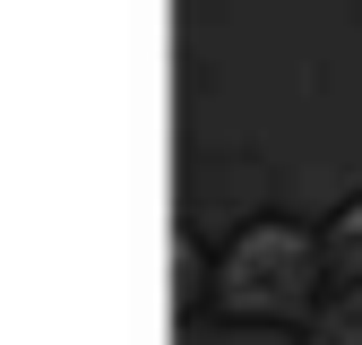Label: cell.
<instances>
[{"instance_id":"obj_3","label":"cell","mask_w":362,"mask_h":345,"mask_svg":"<svg viewBox=\"0 0 362 345\" xmlns=\"http://www.w3.org/2000/svg\"><path fill=\"white\" fill-rule=\"evenodd\" d=\"M207 302V276H199V250H190V233L173 242V311H199Z\"/></svg>"},{"instance_id":"obj_2","label":"cell","mask_w":362,"mask_h":345,"mask_svg":"<svg viewBox=\"0 0 362 345\" xmlns=\"http://www.w3.org/2000/svg\"><path fill=\"white\" fill-rule=\"evenodd\" d=\"M310 345H362V199L328 216L320 233V302H310Z\"/></svg>"},{"instance_id":"obj_1","label":"cell","mask_w":362,"mask_h":345,"mask_svg":"<svg viewBox=\"0 0 362 345\" xmlns=\"http://www.w3.org/2000/svg\"><path fill=\"white\" fill-rule=\"evenodd\" d=\"M207 302L242 328H302L310 302H320V233L285 225V216L242 225L207 276Z\"/></svg>"}]
</instances>
